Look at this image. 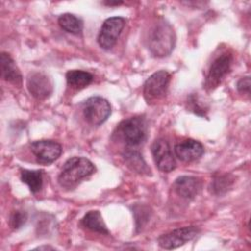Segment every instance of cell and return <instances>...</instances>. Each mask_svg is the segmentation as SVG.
Here are the masks:
<instances>
[{
	"instance_id": "cell-1",
	"label": "cell",
	"mask_w": 251,
	"mask_h": 251,
	"mask_svg": "<svg viewBox=\"0 0 251 251\" xmlns=\"http://www.w3.org/2000/svg\"><path fill=\"white\" fill-rule=\"evenodd\" d=\"M176 44V33L173 26L165 20H158L148 32L147 45L153 56L163 58L169 56Z\"/></svg>"
},
{
	"instance_id": "cell-2",
	"label": "cell",
	"mask_w": 251,
	"mask_h": 251,
	"mask_svg": "<svg viewBox=\"0 0 251 251\" xmlns=\"http://www.w3.org/2000/svg\"><path fill=\"white\" fill-rule=\"evenodd\" d=\"M96 171L93 163L84 157L68 159L58 176V183L67 189L75 188L83 178L93 175Z\"/></svg>"
},
{
	"instance_id": "cell-3",
	"label": "cell",
	"mask_w": 251,
	"mask_h": 251,
	"mask_svg": "<svg viewBox=\"0 0 251 251\" xmlns=\"http://www.w3.org/2000/svg\"><path fill=\"white\" fill-rule=\"evenodd\" d=\"M119 137L128 146H137L146 138L147 126L143 117L136 116L123 120L117 127Z\"/></svg>"
},
{
	"instance_id": "cell-4",
	"label": "cell",
	"mask_w": 251,
	"mask_h": 251,
	"mask_svg": "<svg viewBox=\"0 0 251 251\" xmlns=\"http://www.w3.org/2000/svg\"><path fill=\"white\" fill-rule=\"evenodd\" d=\"M82 112L85 120L93 125L100 126L107 121L111 115V105L103 97L92 96L83 103Z\"/></svg>"
},
{
	"instance_id": "cell-5",
	"label": "cell",
	"mask_w": 251,
	"mask_h": 251,
	"mask_svg": "<svg viewBox=\"0 0 251 251\" xmlns=\"http://www.w3.org/2000/svg\"><path fill=\"white\" fill-rule=\"evenodd\" d=\"M233 62V56L229 52L218 55L210 65L205 85L208 89L216 88L229 73Z\"/></svg>"
},
{
	"instance_id": "cell-6",
	"label": "cell",
	"mask_w": 251,
	"mask_h": 251,
	"mask_svg": "<svg viewBox=\"0 0 251 251\" xmlns=\"http://www.w3.org/2000/svg\"><path fill=\"white\" fill-rule=\"evenodd\" d=\"M171 80V74L167 71L161 70L151 75L143 85V94L146 101H156L157 99L163 98L169 87Z\"/></svg>"
},
{
	"instance_id": "cell-7",
	"label": "cell",
	"mask_w": 251,
	"mask_h": 251,
	"mask_svg": "<svg viewBox=\"0 0 251 251\" xmlns=\"http://www.w3.org/2000/svg\"><path fill=\"white\" fill-rule=\"evenodd\" d=\"M126 19L122 17H111L104 21L99 30L97 41L101 48L105 50L111 49L117 42L124 26Z\"/></svg>"
},
{
	"instance_id": "cell-8",
	"label": "cell",
	"mask_w": 251,
	"mask_h": 251,
	"mask_svg": "<svg viewBox=\"0 0 251 251\" xmlns=\"http://www.w3.org/2000/svg\"><path fill=\"white\" fill-rule=\"evenodd\" d=\"M200 232L196 226H184L176 228L158 238V244L164 249H175L192 240Z\"/></svg>"
},
{
	"instance_id": "cell-9",
	"label": "cell",
	"mask_w": 251,
	"mask_h": 251,
	"mask_svg": "<svg viewBox=\"0 0 251 251\" xmlns=\"http://www.w3.org/2000/svg\"><path fill=\"white\" fill-rule=\"evenodd\" d=\"M151 151L156 167L161 172L169 173L176 169V163L172 153L170 144L166 139H156L151 146Z\"/></svg>"
},
{
	"instance_id": "cell-10",
	"label": "cell",
	"mask_w": 251,
	"mask_h": 251,
	"mask_svg": "<svg viewBox=\"0 0 251 251\" xmlns=\"http://www.w3.org/2000/svg\"><path fill=\"white\" fill-rule=\"evenodd\" d=\"M29 148L36 160L41 164L53 163L62 154L61 144L50 139L33 141L30 143Z\"/></svg>"
},
{
	"instance_id": "cell-11",
	"label": "cell",
	"mask_w": 251,
	"mask_h": 251,
	"mask_svg": "<svg viewBox=\"0 0 251 251\" xmlns=\"http://www.w3.org/2000/svg\"><path fill=\"white\" fill-rule=\"evenodd\" d=\"M26 87L36 99L42 100L49 97L53 91V84L47 75L41 72H32L26 78Z\"/></svg>"
},
{
	"instance_id": "cell-12",
	"label": "cell",
	"mask_w": 251,
	"mask_h": 251,
	"mask_svg": "<svg viewBox=\"0 0 251 251\" xmlns=\"http://www.w3.org/2000/svg\"><path fill=\"white\" fill-rule=\"evenodd\" d=\"M176 156L183 162H193L198 160L204 154V147L201 142L187 138L178 143L174 147Z\"/></svg>"
},
{
	"instance_id": "cell-13",
	"label": "cell",
	"mask_w": 251,
	"mask_h": 251,
	"mask_svg": "<svg viewBox=\"0 0 251 251\" xmlns=\"http://www.w3.org/2000/svg\"><path fill=\"white\" fill-rule=\"evenodd\" d=\"M201 186V180L192 176H178L174 182V188L177 195L188 200L193 199L199 193Z\"/></svg>"
},
{
	"instance_id": "cell-14",
	"label": "cell",
	"mask_w": 251,
	"mask_h": 251,
	"mask_svg": "<svg viewBox=\"0 0 251 251\" xmlns=\"http://www.w3.org/2000/svg\"><path fill=\"white\" fill-rule=\"evenodd\" d=\"M0 65H1V75L2 78L8 82L15 85L22 84V74L17 67L13 58L6 52H2L0 55Z\"/></svg>"
},
{
	"instance_id": "cell-15",
	"label": "cell",
	"mask_w": 251,
	"mask_h": 251,
	"mask_svg": "<svg viewBox=\"0 0 251 251\" xmlns=\"http://www.w3.org/2000/svg\"><path fill=\"white\" fill-rule=\"evenodd\" d=\"M123 158L126 165L134 173L139 175H149L150 169L144 161L141 153L135 149L127 148L123 153Z\"/></svg>"
},
{
	"instance_id": "cell-16",
	"label": "cell",
	"mask_w": 251,
	"mask_h": 251,
	"mask_svg": "<svg viewBox=\"0 0 251 251\" xmlns=\"http://www.w3.org/2000/svg\"><path fill=\"white\" fill-rule=\"evenodd\" d=\"M81 224L84 227L91 231L100 234H110V231L108 230L100 212L97 210L87 212L81 219Z\"/></svg>"
},
{
	"instance_id": "cell-17",
	"label": "cell",
	"mask_w": 251,
	"mask_h": 251,
	"mask_svg": "<svg viewBox=\"0 0 251 251\" xmlns=\"http://www.w3.org/2000/svg\"><path fill=\"white\" fill-rule=\"evenodd\" d=\"M92 74L82 70H71L66 74V79L69 86L75 89H82L93 81Z\"/></svg>"
},
{
	"instance_id": "cell-18",
	"label": "cell",
	"mask_w": 251,
	"mask_h": 251,
	"mask_svg": "<svg viewBox=\"0 0 251 251\" xmlns=\"http://www.w3.org/2000/svg\"><path fill=\"white\" fill-rule=\"evenodd\" d=\"M58 24L67 32H70L75 35L82 33L83 22L81 19H79L78 17L73 14H70V13L62 14L58 18Z\"/></svg>"
},
{
	"instance_id": "cell-19",
	"label": "cell",
	"mask_w": 251,
	"mask_h": 251,
	"mask_svg": "<svg viewBox=\"0 0 251 251\" xmlns=\"http://www.w3.org/2000/svg\"><path fill=\"white\" fill-rule=\"evenodd\" d=\"M21 179L27 184L32 193H36L42 188L43 172L41 170H21Z\"/></svg>"
},
{
	"instance_id": "cell-20",
	"label": "cell",
	"mask_w": 251,
	"mask_h": 251,
	"mask_svg": "<svg viewBox=\"0 0 251 251\" xmlns=\"http://www.w3.org/2000/svg\"><path fill=\"white\" fill-rule=\"evenodd\" d=\"M233 183V179L229 177L227 175H222L218 176L213 179V182L211 184V189L214 194L222 195L225 192L227 191L228 188L231 187Z\"/></svg>"
},
{
	"instance_id": "cell-21",
	"label": "cell",
	"mask_w": 251,
	"mask_h": 251,
	"mask_svg": "<svg viewBox=\"0 0 251 251\" xmlns=\"http://www.w3.org/2000/svg\"><path fill=\"white\" fill-rule=\"evenodd\" d=\"M187 104H188V109L192 111L194 114L200 117H206L208 108L205 106L204 102H202L201 99L196 94L189 95L187 99Z\"/></svg>"
},
{
	"instance_id": "cell-22",
	"label": "cell",
	"mask_w": 251,
	"mask_h": 251,
	"mask_svg": "<svg viewBox=\"0 0 251 251\" xmlns=\"http://www.w3.org/2000/svg\"><path fill=\"white\" fill-rule=\"evenodd\" d=\"M27 221V213L23 210H14L9 217V226L13 229L21 228Z\"/></svg>"
},
{
	"instance_id": "cell-23",
	"label": "cell",
	"mask_w": 251,
	"mask_h": 251,
	"mask_svg": "<svg viewBox=\"0 0 251 251\" xmlns=\"http://www.w3.org/2000/svg\"><path fill=\"white\" fill-rule=\"evenodd\" d=\"M140 211H141V215L140 213L134 209V213L139 214V216L135 215V223H136V228H141L143 227L144 224L147 223L148 218H149V209L147 207L144 206H140Z\"/></svg>"
},
{
	"instance_id": "cell-24",
	"label": "cell",
	"mask_w": 251,
	"mask_h": 251,
	"mask_svg": "<svg viewBox=\"0 0 251 251\" xmlns=\"http://www.w3.org/2000/svg\"><path fill=\"white\" fill-rule=\"evenodd\" d=\"M236 88L241 93H248L249 94V92H250V77L245 76V77L240 78L237 82Z\"/></svg>"
},
{
	"instance_id": "cell-25",
	"label": "cell",
	"mask_w": 251,
	"mask_h": 251,
	"mask_svg": "<svg viewBox=\"0 0 251 251\" xmlns=\"http://www.w3.org/2000/svg\"><path fill=\"white\" fill-rule=\"evenodd\" d=\"M104 4L106 5H109V6H113V5H121L123 4V2H104Z\"/></svg>"
},
{
	"instance_id": "cell-26",
	"label": "cell",
	"mask_w": 251,
	"mask_h": 251,
	"mask_svg": "<svg viewBox=\"0 0 251 251\" xmlns=\"http://www.w3.org/2000/svg\"><path fill=\"white\" fill-rule=\"evenodd\" d=\"M36 249L41 250V249H55V248H54V247H51V246H39V247H37Z\"/></svg>"
}]
</instances>
